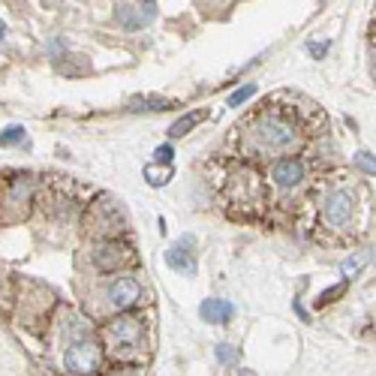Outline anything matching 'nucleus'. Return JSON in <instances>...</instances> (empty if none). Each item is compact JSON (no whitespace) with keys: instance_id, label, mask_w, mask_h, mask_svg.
I'll return each mask as SVG.
<instances>
[{"instance_id":"nucleus-14","label":"nucleus","mask_w":376,"mask_h":376,"mask_svg":"<svg viewBox=\"0 0 376 376\" xmlns=\"http://www.w3.org/2000/svg\"><path fill=\"white\" fill-rule=\"evenodd\" d=\"M172 103L163 97H145V99H136V103L130 106L133 112H142V108H148V112H160V108H169Z\"/></svg>"},{"instance_id":"nucleus-1","label":"nucleus","mask_w":376,"mask_h":376,"mask_svg":"<svg viewBox=\"0 0 376 376\" xmlns=\"http://www.w3.org/2000/svg\"><path fill=\"white\" fill-rule=\"evenodd\" d=\"M99 337L106 343V352L115 364H136L145 361V325L136 316H117L112 322H106L99 328Z\"/></svg>"},{"instance_id":"nucleus-6","label":"nucleus","mask_w":376,"mask_h":376,"mask_svg":"<svg viewBox=\"0 0 376 376\" xmlns=\"http://www.w3.org/2000/svg\"><path fill=\"white\" fill-rule=\"evenodd\" d=\"M33 187H36V181L33 178H13L9 181V193H6V205L9 208H18L15 211V217L18 220H24L27 217V211H31V199H33Z\"/></svg>"},{"instance_id":"nucleus-3","label":"nucleus","mask_w":376,"mask_h":376,"mask_svg":"<svg viewBox=\"0 0 376 376\" xmlns=\"http://www.w3.org/2000/svg\"><path fill=\"white\" fill-rule=\"evenodd\" d=\"M63 364H67L70 373H97L99 368V346L90 341L72 343L67 355H63Z\"/></svg>"},{"instance_id":"nucleus-17","label":"nucleus","mask_w":376,"mask_h":376,"mask_svg":"<svg viewBox=\"0 0 376 376\" xmlns=\"http://www.w3.org/2000/svg\"><path fill=\"white\" fill-rule=\"evenodd\" d=\"M253 94H256V85H244V88H238L235 94L229 97V106H232V108H238L241 103H247V99H250Z\"/></svg>"},{"instance_id":"nucleus-4","label":"nucleus","mask_w":376,"mask_h":376,"mask_svg":"<svg viewBox=\"0 0 376 376\" xmlns=\"http://www.w3.org/2000/svg\"><path fill=\"white\" fill-rule=\"evenodd\" d=\"M352 211H355V202L350 193H332L322 205V220L328 226H346L352 220Z\"/></svg>"},{"instance_id":"nucleus-22","label":"nucleus","mask_w":376,"mask_h":376,"mask_svg":"<svg viewBox=\"0 0 376 376\" xmlns=\"http://www.w3.org/2000/svg\"><path fill=\"white\" fill-rule=\"evenodd\" d=\"M3 31H6V27H3V22H0V40H3Z\"/></svg>"},{"instance_id":"nucleus-13","label":"nucleus","mask_w":376,"mask_h":376,"mask_svg":"<svg viewBox=\"0 0 376 376\" xmlns=\"http://www.w3.org/2000/svg\"><path fill=\"white\" fill-rule=\"evenodd\" d=\"M145 178H148L151 187L169 184V181H172V163H163V169L160 166H145Z\"/></svg>"},{"instance_id":"nucleus-12","label":"nucleus","mask_w":376,"mask_h":376,"mask_svg":"<svg viewBox=\"0 0 376 376\" xmlns=\"http://www.w3.org/2000/svg\"><path fill=\"white\" fill-rule=\"evenodd\" d=\"M370 262V253L364 250V253H355V256H350L343 265H341V274H343V280H352V277H359V271L364 268V265Z\"/></svg>"},{"instance_id":"nucleus-8","label":"nucleus","mask_w":376,"mask_h":376,"mask_svg":"<svg viewBox=\"0 0 376 376\" xmlns=\"http://www.w3.org/2000/svg\"><path fill=\"white\" fill-rule=\"evenodd\" d=\"M139 298H142V286L133 277H121L112 289H108V301H112L115 310H130Z\"/></svg>"},{"instance_id":"nucleus-2","label":"nucleus","mask_w":376,"mask_h":376,"mask_svg":"<svg viewBox=\"0 0 376 376\" xmlns=\"http://www.w3.org/2000/svg\"><path fill=\"white\" fill-rule=\"evenodd\" d=\"M250 136L259 151H283L295 142V121L283 108H262L250 121Z\"/></svg>"},{"instance_id":"nucleus-11","label":"nucleus","mask_w":376,"mask_h":376,"mask_svg":"<svg viewBox=\"0 0 376 376\" xmlns=\"http://www.w3.org/2000/svg\"><path fill=\"white\" fill-rule=\"evenodd\" d=\"M205 117H208V112H190V115H184V117H181V121H175V124H172L169 136H172V139H181V136H187V133L193 130V126H196L199 121H205Z\"/></svg>"},{"instance_id":"nucleus-21","label":"nucleus","mask_w":376,"mask_h":376,"mask_svg":"<svg viewBox=\"0 0 376 376\" xmlns=\"http://www.w3.org/2000/svg\"><path fill=\"white\" fill-rule=\"evenodd\" d=\"M307 51H310V54H316V58H322V54L328 51V42H310V45H307Z\"/></svg>"},{"instance_id":"nucleus-16","label":"nucleus","mask_w":376,"mask_h":376,"mask_svg":"<svg viewBox=\"0 0 376 376\" xmlns=\"http://www.w3.org/2000/svg\"><path fill=\"white\" fill-rule=\"evenodd\" d=\"M355 166H359L361 172H368V175H376V160L370 151H359L355 154Z\"/></svg>"},{"instance_id":"nucleus-18","label":"nucleus","mask_w":376,"mask_h":376,"mask_svg":"<svg viewBox=\"0 0 376 376\" xmlns=\"http://www.w3.org/2000/svg\"><path fill=\"white\" fill-rule=\"evenodd\" d=\"M217 359L223 361V364H232V361L238 359V352H235L229 343H220V346H217Z\"/></svg>"},{"instance_id":"nucleus-15","label":"nucleus","mask_w":376,"mask_h":376,"mask_svg":"<svg viewBox=\"0 0 376 376\" xmlns=\"http://www.w3.org/2000/svg\"><path fill=\"white\" fill-rule=\"evenodd\" d=\"M18 142H24V126H6L0 133V148H9V145H18Z\"/></svg>"},{"instance_id":"nucleus-20","label":"nucleus","mask_w":376,"mask_h":376,"mask_svg":"<svg viewBox=\"0 0 376 376\" xmlns=\"http://www.w3.org/2000/svg\"><path fill=\"white\" fill-rule=\"evenodd\" d=\"M142 15H145V18H154V15H157V0H145V3H142Z\"/></svg>"},{"instance_id":"nucleus-9","label":"nucleus","mask_w":376,"mask_h":376,"mask_svg":"<svg viewBox=\"0 0 376 376\" xmlns=\"http://www.w3.org/2000/svg\"><path fill=\"white\" fill-rule=\"evenodd\" d=\"M271 178H274V184H280V187H295L298 181L304 178V163L295 157H283L271 166Z\"/></svg>"},{"instance_id":"nucleus-5","label":"nucleus","mask_w":376,"mask_h":376,"mask_svg":"<svg viewBox=\"0 0 376 376\" xmlns=\"http://www.w3.org/2000/svg\"><path fill=\"white\" fill-rule=\"evenodd\" d=\"M166 265L172 271L184 274V277L196 274V256H193V238L190 235H184L178 244H172L166 250Z\"/></svg>"},{"instance_id":"nucleus-7","label":"nucleus","mask_w":376,"mask_h":376,"mask_svg":"<svg viewBox=\"0 0 376 376\" xmlns=\"http://www.w3.org/2000/svg\"><path fill=\"white\" fill-rule=\"evenodd\" d=\"M130 259V250L121 244V241H103L97 244V253H94V262L103 274H112V271H121V265Z\"/></svg>"},{"instance_id":"nucleus-19","label":"nucleus","mask_w":376,"mask_h":376,"mask_svg":"<svg viewBox=\"0 0 376 376\" xmlns=\"http://www.w3.org/2000/svg\"><path fill=\"white\" fill-rule=\"evenodd\" d=\"M154 157H157V163H172L175 160V151H172V145H160V148L154 151Z\"/></svg>"},{"instance_id":"nucleus-10","label":"nucleus","mask_w":376,"mask_h":376,"mask_svg":"<svg viewBox=\"0 0 376 376\" xmlns=\"http://www.w3.org/2000/svg\"><path fill=\"white\" fill-rule=\"evenodd\" d=\"M199 316L205 319V322H211V325H229L232 322V316H235V307L229 304L226 298H205L202 301V307H199Z\"/></svg>"}]
</instances>
